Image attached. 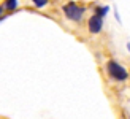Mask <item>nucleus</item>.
Returning a JSON list of instances; mask_svg holds the SVG:
<instances>
[{
  "label": "nucleus",
  "mask_w": 130,
  "mask_h": 119,
  "mask_svg": "<svg viewBox=\"0 0 130 119\" xmlns=\"http://www.w3.org/2000/svg\"><path fill=\"white\" fill-rule=\"evenodd\" d=\"M63 13L65 16H67L70 21H75V22H79L83 19V13H84V8H81V6H78L76 3L70 2L67 5H63Z\"/></svg>",
  "instance_id": "nucleus-2"
},
{
  "label": "nucleus",
  "mask_w": 130,
  "mask_h": 119,
  "mask_svg": "<svg viewBox=\"0 0 130 119\" xmlns=\"http://www.w3.org/2000/svg\"><path fill=\"white\" fill-rule=\"evenodd\" d=\"M32 2L35 3L37 8H44V6L48 5V0H32Z\"/></svg>",
  "instance_id": "nucleus-5"
},
{
  "label": "nucleus",
  "mask_w": 130,
  "mask_h": 119,
  "mask_svg": "<svg viewBox=\"0 0 130 119\" xmlns=\"http://www.w3.org/2000/svg\"><path fill=\"white\" fill-rule=\"evenodd\" d=\"M18 5H19L18 0H6L3 6H5L6 10H10V11H11V10H16V8H18Z\"/></svg>",
  "instance_id": "nucleus-4"
},
{
  "label": "nucleus",
  "mask_w": 130,
  "mask_h": 119,
  "mask_svg": "<svg viewBox=\"0 0 130 119\" xmlns=\"http://www.w3.org/2000/svg\"><path fill=\"white\" fill-rule=\"evenodd\" d=\"M106 70H108L109 76H111L113 79H116V81H125V79L128 78V71L122 67L121 64L114 62V61H109V62H108Z\"/></svg>",
  "instance_id": "nucleus-1"
},
{
  "label": "nucleus",
  "mask_w": 130,
  "mask_h": 119,
  "mask_svg": "<svg viewBox=\"0 0 130 119\" xmlns=\"http://www.w3.org/2000/svg\"><path fill=\"white\" fill-rule=\"evenodd\" d=\"M106 13H108V6H100V8H97V16L103 18Z\"/></svg>",
  "instance_id": "nucleus-6"
},
{
  "label": "nucleus",
  "mask_w": 130,
  "mask_h": 119,
  "mask_svg": "<svg viewBox=\"0 0 130 119\" xmlns=\"http://www.w3.org/2000/svg\"><path fill=\"white\" fill-rule=\"evenodd\" d=\"M127 48H128V51H130V43H128V44H127Z\"/></svg>",
  "instance_id": "nucleus-8"
},
{
  "label": "nucleus",
  "mask_w": 130,
  "mask_h": 119,
  "mask_svg": "<svg viewBox=\"0 0 130 119\" xmlns=\"http://www.w3.org/2000/svg\"><path fill=\"white\" fill-rule=\"evenodd\" d=\"M102 27H103V19L100 16L94 14L89 19V32L90 34H99V32L102 30Z\"/></svg>",
  "instance_id": "nucleus-3"
},
{
  "label": "nucleus",
  "mask_w": 130,
  "mask_h": 119,
  "mask_svg": "<svg viewBox=\"0 0 130 119\" xmlns=\"http://www.w3.org/2000/svg\"><path fill=\"white\" fill-rule=\"evenodd\" d=\"M2 13H3V6H0V21L3 19V18H2Z\"/></svg>",
  "instance_id": "nucleus-7"
}]
</instances>
